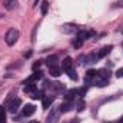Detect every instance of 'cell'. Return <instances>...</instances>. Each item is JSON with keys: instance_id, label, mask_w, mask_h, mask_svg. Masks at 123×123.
Masks as SVG:
<instances>
[{"instance_id": "6da1fadb", "label": "cell", "mask_w": 123, "mask_h": 123, "mask_svg": "<svg viewBox=\"0 0 123 123\" xmlns=\"http://www.w3.org/2000/svg\"><path fill=\"white\" fill-rule=\"evenodd\" d=\"M17 39H19V30L14 29V27L9 29V31L6 33V43H7L9 46H13V44L17 42Z\"/></svg>"}, {"instance_id": "7a4b0ae2", "label": "cell", "mask_w": 123, "mask_h": 123, "mask_svg": "<svg viewBox=\"0 0 123 123\" xmlns=\"http://www.w3.org/2000/svg\"><path fill=\"white\" fill-rule=\"evenodd\" d=\"M62 112L59 107H53L52 110H50V115L47 116V120L46 123H57L59 122V117H60Z\"/></svg>"}, {"instance_id": "3957f363", "label": "cell", "mask_w": 123, "mask_h": 123, "mask_svg": "<svg viewBox=\"0 0 123 123\" xmlns=\"http://www.w3.org/2000/svg\"><path fill=\"white\" fill-rule=\"evenodd\" d=\"M20 105H22V100L17 97V99H14V100H12L10 102V105H9V112L10 113H17V110H19V107H20Z\"/></svg>"}, {"instance_id": "277c9868", "label": "cell", "mask_w": 123, "mask_h": 123, "mask_svg": "<svg viewBox=\"0 0 123 123\" xmlns=\"http://www.w3.org/2000/svg\"><path fill=\"white\" fill-rule=\"evenodd\" d=\"M92 83L94 86H97V87H105V86L109 83V79H103V77H100V76L97 74V76L92 80Z\"/></svg>"}, {"instance_id": "5b68a950", "label": "cell", "mask_w": 123, "mask_h": 123, "mask_svg": "<svg viewBox=\"0 0 123 123\" xmlns=\"http://www.w3.org/2000/svg\"><path fill=\"white\" fill-rule=\"evenodd\" d=\"M112 49H113V46H112V44H109V46H103V47L97 52V59H102V57L107 56V55L112 52Z\"/></svg>"}, {"instance_id": "8992f818", "label": "cell", "mask_w": 123, "mask_h": 123, "mask_svg": "<svg viewBox=\"0 0 123 123\" xmlns=\"http://www.w3.org/2000/svg\"><path fill=\"white\" fill-rule=\"evenodd\" d=\"M55 102V97L53 96H46V97H43V102H42V107L43 109H47V107H50L52 106V103Z\"/></svg>"}, {"instance_id": "52a82bcc", "label": "cell", "mask_w": 123, "mask_h": 123, "mask_svg": "<svg viewBox=\"0 0 123 123\" xmlns=\"http://www.w3.org/2000/svg\"><path fill=\"white\" fill-rule=\"evenodd\" d=\"M34 112H36V106L34 105H26L23 107V115L25 116H31Z\"/></svg>"}, {"instance_id": "ba28073f", "label": "cell", "mask_w": 123, "mask_h": 123, "mask_svg": "<svg viewBox=\"0 0 123 123\" xmlns=\"http://www.w3.org/2000/svg\"><path fill=\"white\" fill-rule=\"evenodd\" d=\"M57 62H59V57H57L56 55H52V56H49V57L46 59V63H47L49 67H55V66H57Z\"/></svg>"}, {"instance_id": "9c48e42d", "label": "cell", "mask_w": 123, "mask_h": 123, "mask_svg": "<svg viewBox=\"0 0 123 123\" xmlns=\"http://www.w3.org/2000/svg\"><path fill=\"white\" fill-rule=\"evenodd\" d=\"M94 34V31H86V30H80L79 31V34H77V37L80 39V40H86V39H89L90 36H93Z\"/></svg>"}, {"instance_id": "30bf717a", "label": "cell", "mask_w": 123, "mask_h": 123, "mask_svg": "<svg viewBox=\"0 0 123 123\" xmlns=\"http://www.w3.org/2000/svg\"><path fill=\"white\" fill-rule=\"evenodd\" d=\"M96 60H97V55H96V53H90V55L85 56V63H86V64L96 63Z\"/></svg>"}, {"instance_id": "8fae6325", "label": "cell", "mask_w": 123, "mask_h": 123, "mask_svg": "<svg viewBox=\"0 0 123 123\" xmlns=\"http://www.w3.org/2000/svg\"><path fill=\"white\" fill-rule=\"evenodd\" d=\"M23 90H25V93H30V94H33V93L36 92V85L31 83V82H27Z\"/></svg>"}, {"instance_id": "7c38bea8", "label": "cell", "mask_w": 123, "mask_h": 123, "mask_svg": "<svg viewBox=\"0 0 123 123\" xmlns=\"http://www.w3.org/2000/svg\"><path fill=\"white\" fill-rule=\"evenodd\" d=\"M72 64H73V60H72V57H64V60L62 62V67H63V70H67V69H70L72 67Z\"/></svg>"}, {"instance_id": "4fadbf2b", "label": "cell", "mask_w": 123, "mask_h": 123, "mask_svg": "<svg viewBox=\"0 0 123 123\" xmlns=\"http://www.w3.org/2000/svg\"><path fill=\"white\" fill-rule=\"evenodd\" d=\"M42 77H43V73L39 70V72H34V73L31 74L30 77L27 79V82H31V83H33V82H36V80H39V79H42ZM27 82H26V83H27Z\"/></svg>"}, {"instance_id": "5bb4252c", "label": "cell", "mask_w": 123, "mask_h": 123, "mask_svg": "<svg viewBox=\"0 0 123 123\" xmlns=\"http://www.w3.org/2000/svg\"><path fill=\"white\" fill-rule=\"evenodd\" d=\"M16 6H17V1L16 0H4V7L7 10H13Z\"/></svg>"}, {"instance_id": "9a60e30c", "label": "cell", "mask_w": 123, "mask_h": 123, "mask_svg": "<svg viewBox=\"0 0 123 123\" xmlns=\"http://www.w3.org/2000/svg\"><path fill=\"white\" fill-rule=\"evenodd\" d=\"M72 103H69V102H66V103H63V105H60L59 106V109H60V112L62 113H66V112H70L72 110Z\"/></svg>"}, {"instance_id": "2e32d148", "label": "cell", "mask_w": 123, "mask_h": 123, "mask_svg": "<svg viewBox=\"0 0 123 123\" xmlns=\"http://www.w3.org/2000/svg\"><path fill=\"white\" fill-rule=\"evenodd\" d=\"M60 74H62V69L60 67H57V66L50 67V76H53V77H59Z\"/></svg>"}, {"instance_id": "e0dca14e", "label": "cell", "mask_w": 123, "mask_h": 123, "mask_svg": "<svg viewBox=\"0 0 123 123\" xmlns=\"http://www.w3.org/2000/svg\"><path fill=\"white\" fill-rule=\"evenodd\" d=\"M96 76H97L96 70H87V73H86V82H92Z\"/></svg>"}, {"instance_id": "ac0fdd59", "label": "cell", "mask_w": 123, "mask_h": 123, "mask_svg": "<svg viewBox=\"0 0 123 123\" xmlns=\"http://www.w3.org/2000/svg\"><path fill=\"white\" fill-rule=\"evenodd\" d=\"M66 73H67V76H69L72 80H77V74H76V70H74L73 67L67 69V70H66Z\"/></svg>"}, {"instance_id": "d6986e66", "label": "cell", "mask_w": 123, "mask_h": 123, "mask_svg": "<svg viewBox=\"0 0 123 123\" xmlns=\"http://www.w3.org/2000/svg\"><path fill=\"white\" fill-rule=\"evenodd\" d=\"M76 94H77V90H69V92L66 93L64 99H66L67 102H70V100H73V99L76 97Z\"/></svg>"}, {"instance_id": "ffe728a7", "label": "cell", "mask_w": 123, "mask_h": 123, "mask_svg": "<svg viewBox=\"0 0 123 123\" xmlns=\"http://www.w3.org/2000/svg\"><path fill=\"white\" fill-rule=\"evenodd\" d=\"M97 74H99L100 77H103V79H109V77H110V72L106 70V69H100V70L97 72Z\"/></svg>"}, {"instance_id": "44dd1931", "label": "cell", "mask_w": 123, "mask_h": 123, "mask_svg": "<svg viewBox=\"0 0 123 123\" xmlns=\"http://www.w3.org/2000/svg\"><path fill=\"white\" fill-rule=\"evenodd\" d=\"M47 9H49V1H47V0H43V1H42V14H43V16L47 13Z\"/></svg>"}, {"instance_id": "7402d4cb", "label": "cell", "mask_w": 123, "mask_h": 123, "mask_svg": "<svg viewBox=\"0 0 123 123\" xmlns=\"http://www.w3.org/2000/svg\"><path fill=\"white\" fill-rule=\"evenodd\" d=\"M31 99H34V100L43 99V92H42V90H40V92H37V90H36V92H34L33 94H31Z\"/></svg>"}, {"instance_id": "603a6c76", "label": "cell", "mask_w": 123, "mask_h": 123, "mask_svg": "<svg viewBox=\"0 0 123 123\" xmlns=\"http://www.w3.org/2000/svg\"><path fill=\"white\" fill-rule=\"evenodd\" d=\"M76 107H77V112H82V110H83V109L86 107V103H85V100H79V102H77V106H76Z\"/></svg>"}, {"instance_id": "cb8c5ba5", "label": "cell", "mask_w": 123, "mask_h": 123, "mask_svg": "<svg viewBox=\"0 0 123 123\" xmlns=\"http://www.w3.org/2000/svg\"><path fill=\"white\" fill-rule=\"evenodd\" d=\"M82 43H83V40H80L79 37L73 39V46H74V47H80V46H82Z\"/></svg>"}, {"instance_id": "d4e9b609", "label": "cell", "mask_w": 123, "mask_h": 123, "mask_svg": "<svg viewBox=\"0 0 123 123\" xmlns=\"http://www.w3.org/2000/svg\"><path fill=\"white\" fill-rule=\"evenodd\" d=\"M40 66H42V60L36 62V63L33 64V70H34V72H37V69H40Z\"/></svg>"}, {"instance_id": "484cf974", "label": "cell", "mask_w": 123, "mask_h": 123, "mask_svg": "<svg viewBox=\"0 0 123 123\" xmlns=\"http://www.w3.org/2000/svg\"><path fill=\"white\" fill-rule=\"evenodd\" d=\"M116 76H117V77H123V67L117 69V72H116Z\"/></svg>"}, {"instance_id": "4316f807", "label": "cell", "mask_w": 123, "mask_h": 123, "mask_svg": "<svg viewBox=\"0 0 123 123\" xmlns=\"http://www.w3.org/2000/svg\"><path fill=\"white\" fill-rule=\"evenodd\" d=\"M0 117H6V113H4V107L0 106Z\"/></svg>"}, {"instance_id": "83f0119b", "label": "cell", "mask_w": 123, "mask_h": 123, "mask_svg": "<svg viewBox=\"0 0 123 123\" xmlns=\"http://www.w3.org/2000/svg\"><path fill=\"white\" fill-rule=\"evenodd\" d=\"M116 6H119V7H123V0H119V1L116 3Z\"/></svg>"}, {"instance_id": "f1b7e54d", "label": "cell", "mask_w": 123, "mask_h": 123, "mask_svg": "<svg viewBox=\"0 0 123 123\" xmlns=\"http://www.w3.org/2000/svg\"><path fill=\"white\" fill-rule=\"evenodd\" d=\"M31 56V52H27V53H25V57H30Z\"/></svg>"}, {"instance_id": "f546056e", "label": "cell", "mask_w": 123, "mask_h": 123, "mask_svg": "<svg viewBox=\"0 0 123 123\" xmlns=\"http://www.w3.org/2000/svg\"><path fill=\"white\" fill-rule=\"evenodd\" d=\"M29 123H39L37 120H31V122H29Z\"/></svg>"}, {"instance_id": "4dcf8cb0", "label": "cell", "mask_w": 123, "mask_h": 123, "mask_svg": "<svg viewBox=\"0 0 123 123\" xmlns=\"http://www.w3.org/2000/svg\"><path fill=\"white\" fill-rule=\"evenodd\" d=\"M116 123H123V119H122V120H119V122H116Z\"/></svg>"}]
</instances>
